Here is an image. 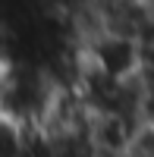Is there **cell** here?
<instances>
[{
    "instance_id": "obj_1",
    "label": "cell",
    "mask_w": 154,
    "mask_h": 157,
    "mask_svg": "<svg viewBox=\"0 0 154 157\" xmlns=\"http://www.w3.org/2000/svg\"><path fill=\"white\" fill-rule=\"evenodd\" d=\"M22 138H25V129H19L13 120L0 113V157H19Z\"/></svg>"
}]
</instances>
